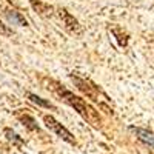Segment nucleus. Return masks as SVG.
<instances>
[{
  "label": "nucleus",
  "mask_w": 154,
  "mask_h": 154,
  "mask_svg": "<svg viewBox=\"0 0 154 154\" xmlns=\"http://www.w3.org/2000/svg\"><path fill=\"white\" fill-rule=\"evenodd\" d=\"M40 83L45 89L51 91L62 102H65L66 105L74 108V111H77V114H79L88 125H91L96 130H100L102 128V123H103L102 122V116L99 114V111L93 105H89L85 99L75 96L66 86H63L60 82H57L56 79H51L48 75H40Z\"/></svg>",
  "instance_id": "obj_1"
},
{
  "label": "nucleus",
  "mask_w": 154,
  "mask_h": 154,
  "mask_svg": "<svg viewBox=\"0 0 154 154\" xmlns=\"http://www.w3.org/2000/svg\"><path fill=\"white\" fill-rule=\"evenodd\" d=\"M69 79L74 83V86L79 89L83 96H86L88 99H91L94 103H99V106L105 112L112 114V108L109 106L111 105V99L108 97V94L99 85H96L91 79H88V77H82L80 74H77V72H71Z\"/></svg>",
  "instance_id": "obj_2"
},
{
  "label": "nucleus",
  "mask_w": 154,
  "mask_h": 154,
  "mask_svg": "<svg viewBox=\"0 0 154 154\" xmlns=\"http://www.w3.org/2000/svg\"><path fill=\"white\" fill-rule=\"evenodd\" d=\"M43 123H45V126L48 128V130L51 131V133H54L56 136H59L62 140H65V142H68L69 145H77V140H75V137L66 130L65 126H63L59 120H56L51 114H45L43 116Z\"/></svg>",
  "instance_id": "obj_3"
},
{
  "label": "nucleus",
  "mask_w": 154,
  "mask_h": 154,
  "mask_svg": "<svg viewBox=\"0 0 154 154\" xmlns=\"http://www.w3.org/2000/svg\"><path fill=\"white\" fill-rule=\"evenodd\" d=\"M57 16H59L62 25L69 32H72V34H82V25H80V22L77 20L66 8H57Z\"/></svg>",
  "instance_id": "obj_4"
},
{
  "label": "nucleus",
  "mask_w": 154,
  "mask_h": 154,
  "mask_svg": "<svg viewBox=\"0 0 154 154\" xmlns=\"http://www.w3.org/2000/svg\"><path fill=\"white\" fill-rule=\"evenodd\" d=\"M26 111H28V109H17V111H14V116L20 120V123L26 128L29 133H37L40 137H43L45 134H43V131L40 130V126L37 125L35 119L32 117L29 112H26Z\"/></svg>",
  "instance_id": "obj_5"
},
{
  "label": "nucleus",
  "mask_w": 154,
  "mask_h": 154,
  "mask_svg": "<svg viewBox=\"0 0 154 154\" xmlns=\"http://www.w3.org/2000/svg\"><path fill=\"white\" fill-rule=\"evenodd\" d=\"M29 5H31V8L37 12L38 16L45 17V19L53 17L54 16V11H57L53 5L43 2V0H29Z\"/></svg>",
  "instance_id": "obj_6"
},
{
  "label": "nucleus",
  "mask_w": 154,
  "mask_h": 154,
  "mask_svg": "<svg viewBox=\"0 0 154 154\" xmlns=\"http://www.w3.org/2000/svg\"><path fill=\"white\" fill-rule=\"evenodd\" d=\"M109 29H111V34L116 37V40H117L119 46L126 48L128 46V42H130V35H128V32L122 26H119V25H112Z\"/></svg>",
  "instance_id": "obj_7"
},
{
  "label": "nucleus",
  "mask_w": 154,
  "mask_h": 154,
  "mask_svg": "<svg viewBox=\"0 0 154 154\" xmlns=\"http://www.w3.org/2000/svg\"><path fill=\"white\" fill-rule=\"evenodd\" d=\"M130 130L137 136V139L142 140V142H145L148 145H154V133L143 130V128H139V126H130Z\"/></svg>",
  "instance_id": "obj_8"
},
{
  "label": "nucleus",
  "mask_w": 154,
  "mask_h": 154,
  "mask_svg": "<svg viewBox=\"0 0 154 154\" xmlns=\"http://www.w3.org/2000/svg\"><path fill=\"white\" fill-rule=\"evenodd\" d=\"M26 97H28V100L29 102H32L34 105H37V106H40V108H46V109H53V111H56L57 108H56V105H53L49 100H46V99H43V97H40V96H37V94H32V93H26Z\"/></svg>",
  "instance_id": "obj_9"
},
{
  "label": "nucleus",
  "mask_w": 154,
  "mask_h": 154,
  "mask_svg": "<svg viewBox=\"0 0 154 154\" xmlns=\"http://www.w3.org/2000/svg\"><path fill=\"white\" fill-rule=\"evenodd\" d=\"M5 14H6V17H8L11 22H14V23L20 25V26H28V20L25 19L17 9H11V8H9V9L5 11Z\"/></svg>",
  "instance_id": "obj_10"
},
{
  "label": "nucleus",
  "mask_w": 154,
  "mask_h": 154,
  "mask_svg": "<svg viewBox=\"0 0 154 154\" xmlns=\"http://www.w3.org/2000/svg\"><path fill=\"white\" fill-rule=\"evenodd\" d=\"M3 133H5V136H6V139L9 140V142H12L16 146H19V148H22L23 145H25V140L17 134V133H14L11 130V128H5L3 130Z\"/></svg>",
  "instance_id": "obj_11"
},
{
  "label": "nucleus",
  "mask_w": 154,
  "mask_h": 154,
  "mask_svg": "<svg viewBox=\"0 0 154 154\" xmlns=\"http://www.w3.org/2000/svg\"><path fill=\"white\" fill-rule=\"evenodd\" d=\"M0 34L5 35V37H12V29L8 26V25H5L2 20H0Z\"/></svg>",
  "instance_id": "obj_12"
},
{
  "label": "nucleus",
  "mask_w": 154,
  "mask_h": 154,
  "mask_svg": "<svg viewBox=\"0 0 154 154\" xmlns=\"http://www.w3.org/2000/svg\"><path fill=\"white\" fill-rule=\"evenodd\" d=\"M8 2H9L12 6H16V5H17V0H8Z\"/></svg>",
  "instance_id": "obj_13"
}]
</instances>
